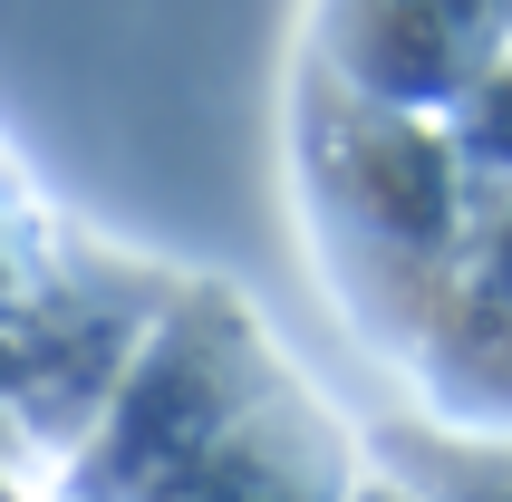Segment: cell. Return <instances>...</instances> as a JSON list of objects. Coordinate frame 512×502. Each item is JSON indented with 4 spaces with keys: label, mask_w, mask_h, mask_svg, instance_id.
Wrapping results in <instances>:
<instances>
[{
    "label": "cell",
    "mask_w": 512,
    "mask_h": 502,
    "mask_svg": "<svg viewBox=\"0 0 512 502\" xmlns=\"http://www.w3.org/2000/svg\"><path fill=\"white\" fill-rule=\"evenodd\" d=\"M493 39H503L493 0H329V58L348 97H377L397 116L464 97Z\"/></svg>",
    "instance_id": "obj_1"
},
{
    "label": "cell",
    "mask_w": 512,
    "mask_h": 502,
    "mask_svg": "<svg viewBox=\"0 0 512 502\" xmlns=\"http://www.w3.org/2000/svg\"><path fill=\"white\" fill-rule=\"evenodd\" d=\"M339 502H416V493H387V483H368V493H339Z\"/></svg>",
    "instance_id": "obj_2"
},
{
    "label": "cell",
    "mask_w": 512,
    "mask_h": 502,
    "mask_svg": "<svg viewBox=\"0 0 512 502\" xmlns=\"http://www.w3.org/2000/svg\"><path fill=\"white\" fill-rule=\"evenodd\" d=\"M493 20H503V29H512V0H493Z\"/></svg>",
    "instance_id": "obj_3"
}]
</instances>
